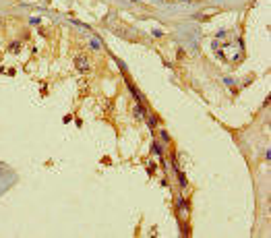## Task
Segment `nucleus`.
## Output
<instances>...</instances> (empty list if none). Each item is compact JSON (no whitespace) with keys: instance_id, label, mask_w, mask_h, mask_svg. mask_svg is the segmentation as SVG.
Here are the masks:
<instances>
[{"instance_id":"6","label":"nucleus","mask_w":271,"mask_h":238,"mask_svg":"<svg viewBox=\"0 0 271 238\" xmlns=\"http://www.w3.org/2000/svg\"><path fill=\"white\" fill-rule=\"evenodd\" d=\"M147 172H149V174H153V172H155V164H153V161H149V164H147Z\"/></svg>"},{"instance_id":"2","label":"nucleus","mask_w":271,"mask_h":238,"mask_svg":"<svg viewBox=\"0 0 271 238\" xmlns=\"http://www.w3.org/2000/svg\"><path fill=\"white\" fill-rule=\"evenodd\" d=\"M19 50H21V41H12V43L8 46V52H10V54H17Z\"/></svg>"},{"instance_id":"3","label":"nucleus","mask_w":271,"mask_h":238,"mask_svg":"<svg viewBox=\"0 0 271 238\" xmlns=\"http://www.w3.org/2000/svg\"><path fill=\"white\" fill-rule=\"evenodd\" d=\"M153 153H155V155H159V158H164V149H162V145H159L157 141L153 143Z\"/></svg>"},{"instance_id":"5","label":"nucleus","mask_w":271,"mask_h":238,"mask_svg":"<svg viewBox=\"0 0 271 238\" xmlns=\"http://www.w3.org/2000/svg\"><path fill=\"white\" fill-rule=\"evenodd\" d=\"M162 133V139H164V143H170V135H168V130H159Z\"/></svg>"},{"instance_id":"1","label":"nucleus","mask_w":271,"mask_h":238,"mask_svg":"<svg viewBox=\"0 0 271 238\" xmlns=\"http://www.w3.org/2000/svg\"><path fill=\"white\" fill-rule=\"evenodd\" d=\"M75 66H77V71H81V73H89L91 71V62L87 56H77L75 58Z\"/></svg>"},{"instance_id":"7","label":"nucleus","mask_w":271,"mask_h":238,"mask_svg":"<svg viewBox=\"0 0 271 238\" xmlns=\"http://www.w3.org/2000/svg\"><path fill=\"white\" fill-rule=\"evenodd\" d=\"M184 2H190V0H184Z\"/></svg>"},{"instance_id":"4","label":"nucleus","mask_w":271,"mask_h":238,"mask_svg":"<svg viewBox=\"0 0 271 238\" xmlns=\"http://www.w3.org/2000/svg\"><path fill=\"white\" fill-rule=\"evenodd\" d=\"M176 174H178V180H180V186H186V184H188V182H186V176L182 174L180 170H176Z\"/></svg>"}]
</instances>
